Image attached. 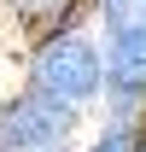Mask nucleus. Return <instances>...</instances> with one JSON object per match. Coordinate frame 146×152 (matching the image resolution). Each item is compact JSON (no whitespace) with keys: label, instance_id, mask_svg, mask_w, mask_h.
<instances>
[{"label":"nucleus","instance_id":"nucleus-3","mask_svg":"<svg viewBox=\"0 0 146 152\" xmlns=\"http://www.w3.org/2000/svg\"><path fill=\"white\" fill-rule=\"evenodd\" d=\"M99 58H105V94L146 99V29H134V35H99Z\"/></svg>","mask_w":146,"mask_h":152},{"label":"nucleus","instance_id":"nucleus-4","mask_svg":"<svg viewBox=\"0 0 146 152\" xmlns=\"http://www.w3.org/2000/svg\"><path fill=\"white\" fill-rule=\"evenodd\" d=\"M0 6L23 29V41L58 35V29H88V0H0Z\"/></svg>","mask_w":146,"mask_h":152},{"label":"nucleus","instance_id":"nucleus-5","mask_svg":"<svg viewBox=\"0 0 146 152\" xmlns=\"http://www.w3.org/2000/svg\"><path fill=\"white\" fill-rule=\"evenodd\" d=\"M146 117H88V134L76 140V152H140Z\"/></svg>","mask_w":146,"mask_h":152},{"label":"nucleus","instance_id":"nucleus-2","mask_svg":"<svg viewBox=\"0 0 146 152\" xmlns=\"http://www.w3.org/2000/svg\"><path fill=\"white\" fill-rule=\"evenodd\" d=\"M82 134H88V117L35 88L0 94V152H58V146H76Z\"/></svg>","mask_w":146,"mask_h":152},{"label":"nucleus","instance_id":"nucleus-8","mask_svg":"<svg viewBox=\"0 0 146 152\" xmlns=\"http://www.w3.org/2000/svg\"><path fill=\"white\" fill-rule=\"evenodd\" d=\"M140 152H146V140H140Z\"/></svg>","mask_w":146,"mask_h":152},{"label":"nucleus","instance_id":"nucleus-1","mask_svg":"<svg viewBox=\"0 0 146 152\" xmlns=\"http://www.w3.org/2000/svg\"><path fill=\"white\" fill-rule=\"evenodd\" d=\"M18 88H35V94L93 117L99 99H105V58H99L93 23L88 29H58V35L23 41V82Z\"/></svg>","mask_w":146,"mask_h":152},{"label":"nucleus","instance_id":"nucleus-6","mask_svg":"<svg viewBox=\"0 0 146 152\" xmlns=\"http://www.w3.org/2000/svg\"><path fill=\"white\" fill-rule=\"evenodd\" d=\"M93 35H134L146 29V0H88Z\"/></svg>","mask_w":146,"mask_h":152},{"label":"nucleus","instance_id":"nucleus-7","mask_svg":"<svg viewBox=\"0 0 146 152\" xmlns=\"http://www.w3.org/2000/svg\"><path fill=\"white\" fill-rule=\"evenodd\" d=\"M58 152H76V146H58Z\"/></svg>","mask_w":146,"mask_h":152}]
</instances>
